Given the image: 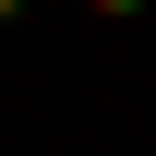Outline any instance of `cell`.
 I'll return each mask as SVG.
<instances>
[{
    "mask_svg": "<svg viewBox=\"0 0 156 156\" xmlns=\"http://www.w3.org/2000/svg\"><path fill=\"white\" fill-rule=\"evenodd\" d=\"M84 12H96V24H132V12H144V0H84Z\"/></svg>",
    "mask_w": 156,
    "mask_h": 156,
    "instance_id": "6da1fadb",
    "label": "cell"
},
{
    "mask_svg": "<svg viewBox=\"0 0 156 156\" xmlns=\"http://www.w3.org/2000/svg\"><path fill=\"white\" fill-rule=\"evenodd\" d=\"M12 12H24V0H0V24H12Z\"/></svg>",
    "mask_w": 156,
    "mask_h": 156,
    "instance_id": "7a4b0ae2",
    "label": "cell"
}]
</instances>
